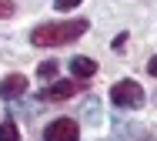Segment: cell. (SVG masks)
Wrapping results in <instances>:
<instances>
[{
  "instance_id": "6da1fadb",
  "label": "cell",
  "mask_w": 157,
  "mask_h": 141,
  "mask_svg": "<svg viewBox=\"0 0 157 141\" xmlns=\"http://www.w3.org/2000/svg\"><path fill=\"white\" fill-rule=\"evenodd\" d=\"M87 20H54V24H40L30 30V44L33 47H60V44H74L80 34H87Z\"/></svg>"
},
{
  "instance_id": "7a4b0ae2",
  "label": "cell",
  "mask_w": 157,
  "mask_h": 141,
  "mask_svg": "<svg viewBox=\"0 0 157 141\" xmlns=\"http://www.w3.org/2000/svg\"><path fill=\"white\" fill-rule=\"evenodd\" d=\"M110 104L117 107H140L144 104V87L137 81H117L110 87Z\"/></svg>"
},
{
  "instance_id": "3957f363",
  "label": "cell",
  "mask_w": 157,
  "mask_h": 141,
  "mask_svg": "<svg viewBox=\"0 0 157 141\" xmlns=\"http://www.w3.org/2000/svg\"><path fill=\"white\" fill-rule=\"evenodd\" d=\"M77 138H80V128L70 118H57L44 128V141H77Z\"/></svg>"
},
{
  "instance_id": "277c9868",
  "label": "cell",
  "mask_w": 157,
  "mask_h": 141,
  "mask_svg": "<svg viewBox=\"0 0 157 141\" xmlns=\"http://www.w3.org/2000/svg\"><path fill=\"white\" fill-rule=\"evenodd\" d=\"M27 84H30V81H27L24 74H7V77L0 81V98H3V101L24 98V94H27Z\"/></svg>"
},
{
  "instance_id": "5b68a950",
  "label": "cell",
  "mask_w": 157,
  "mask_h": 141,
  "mask_svg": "<svg viewBox=\"0 0 157 141\" xmlns=\"http://www.w3.org/2000/svg\"><path fill=\"white\" fill-rule=\"evenodd\" d=\"M74 94H77V84H74V81H57V84L47 87L40 98H44V101H67V98H74Z\"/></svg>"
},
{
  "instance_id": "8992f818",
  "label": "cell",
  "mask_w": 157,
  "mask_h": 141,
  "mask_svg": "<svg viewBox=\"0 0 157 141\" xmlns=\"http://www.w3.org/2000/svg\"><path fill=\"white\" fill-rule=\"evenodd\" d=\"M70 70H74L80 81H90L97 74V61H90V57H74V61H70Z\"/></svg>"
},
{
  "instance_id": "52a82bcc",
  "label": "cell",
  "mask_w": 157,
  "mask_h": 141,
  "mask_svg": "<svg viewBox=\"0 0 157 141\" xmlns=\"http://www.w3.org/2000/svg\"><path fill=\"white\" fill-rule=\"evenodd\" d=\"M0 141H20V131H17L13 121H3L0 124Z\"/></svg>"
},
{
  "instance_id": "ba28073f",
  "label": "cell",
  "mask_w": 157,
  "mask_h": 141,
  "mask_svg": "<svg viewBox=\"0 0 157 141\" xmlns=\"http://www.w3.org/2000/svg\"><path fill=\"white\" fill-rule=\"evenodd\" d=\"M37 77H44V81H54V77H57V61H44V64L37 67Z\"/></svg>"
},
{
  "instance_id": "9c48e42d",
  "label": "cell",
  "mask_w": 157,
  "mask_h": 141,
  "mask_svg": "<svg viewBox=\"0 0 157 141\" xmlns=\"http://www.w3.org/2000/svg\"><path fill=\"white\" fill-rule=\"evenodd\" d=\"M77 3H80V0H54V7H57V10H74Z\"/></svg>"
},
{
  "instance_id": "30bf717a",
  "label": "cell",
  "mask_w": 157,
  "mask_h": 141,
  "mask_svg": "<svg viewBox=\"0 0 157 141\" xmlns=\"http://www.w3.org/2000/svg\"><path fill=\"white\" fill-rule=\"evenodd\" d=\"M13 14V0H0V17H10Z\"/></svg>"
},
{
  "instance_id": "8fae6325",
  "label": "cell",
  "mask_w": 157,
  "mask_h": 141,
  "mask_svg": "<svg viewBox=\"0 0 157 141\" xmlns=\"http://www.w3.org/2000/svg\"><path fill=\"white\" fill-rule=\"evenodd\" d=\"M124 44H127V34H117V40H114V50L121 54V50H124Z\"/></svg>"
},
{
  "instance_id": "7c38bea8",
  "label": "cell",
  "mask_w": 157,
  "mask_h": 141,
  "mask_svg": "<svg viewBox=\"0 0 157 141\" xmlns=\"http://www.w3.org/2000/svg\"><path fill=\"white\" fill-rule=\"evenodd\" d=\"M147 74H154V77H157V57H151V64H147Z\"/></svg>"
}]
</instances>
